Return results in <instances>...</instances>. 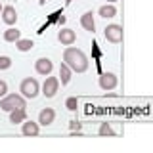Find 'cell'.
<instances>
[{
    "label": "cell",
    "instance_id": "ba28073f",
    "mask_svg": "<svg viewBox=\"0 0 153 153\" xmlns=\"http://www.w3.org/2000/svg\"><path fill=\"white\" fill-rule=\"evenodd\" d=\"M57 40H59L63 46H71L76 40V35H75L73 29H61V31L57 33Z\"/></svg>",
    "mask_w": 153,
    "mask_h": 153
},
{
    "label": "cell",
    "instance_id": "d6986e66",
    "mask_svg": "<svg viewBox=\"0 0 153 153\" xmlns=\"http://www.w3.org/2000/svg\"><path fill=\"white\" fill-rule=\"evenodd\" d=\"M10 67H12V59L8 56H0V71L10 69Z\"/></svg>",
    "mask_w": 153,
    "mask_h": 153
},
{
    "label": "cell",
    "instance_id": "4fadbf2b",
    "mask_svg": "<svg viewBox=\"0 0 153 153\" xmlns=\"http://www.w3.org/2000/svg\"><path fill=\"white\" fill-rule=\"evenodd\" d=\"M23 121H27V113H25V109H13V111H10V123H13V124H19Z\"/></svg>",
    "mask_w": 153,
    "mask_h": 153
},
{
    "label": "cell",
    "instance_id": "7c38bea8",
    "mask_svg": "<svg viewBox=\"0 0 153 153\" xmlns=\"http://www.w3.org/2000/svg\"><path fill=\"white\" fill-rule=\"evenodd\" d=\"M38 123H33V121H23V128H21V132L25 134V136H36L38 134Z\"/></svg>",
    "mask_w": 153,
    "mask_h": 153
},
{
    "label": "cell",
    "instance_id": "9a60e30c",
    "mask_svg": "<svg viewBox=\"0 0 153 153\" xmlns=\"http://www.w3.org/2000/svg\"><path fill=\"white\" fill-rule=\"evenodd\" d=\"M100 16H102L103 19H111V17H115L117 16V8L113 6V4H105V6H102L100 8Z\"/></svg>",
    "mask_w": 153,
    "mask_h": 153
},
{
    "label": "cell",
    "instance_id": "cb8c5ba5",
    "mask_svg": "<svg viewBox=\"0 0 153 153\" xmlns=\"http://www.w3.org/2000/svg\"><path fill=\"white\" fill-rule=\"evenodd\" d=\"M107 2H117V0H107Z\"/></svg>",
    "mask_w": 153,
    "mask_h": 153
},
{
    "label": "cell",
    "instance_id": "ac0fdd59",
    "mask_svg": "<svg viewBox=\"0 0 153 153\" xmlns=\"http://www.w3.org/2000/svg\"><path fill=\"white\" fill-rule=\"evenodd\" d=\"M100 134H102V136H113V128L111 126H109V124L107 123H102V124H100Z\"/></svg>",
    "mask_w": 153,
    "mask_h": 153
},
{
    "label": "cell",
    "instance_id": "2e32d148",
    "mask_svg": "<svg viewBox=\"0 0 153 153\" xmlns=\"http://www.w3.org/2000/svg\"><path fill=\"white\" fill-rule=\"evenodd\" d=\"M19 38H21V31H17V29H8V31H4V40L6 42H17Z\"/></svg>",
    "mask_w": 153,
    "mask_h": 153
},
{
    "label": "cell",
    "instance_id": "5bb4252c",
    "mask_svg": "<svg viewBox=\"0 0 153 153\" xmlns=\"http://www.w3.org/2000/svg\"><path fill=\"white\" fill-rule=\"evenodd\" d=\"M71 73H73V69H71L67 63H61L59 65V80H61V84H69Z\"/></svg>",
    "mask_w": 153,
    "mask_h": 153
},
{
    "label": "cell",
    "instance_id": "52a82bcc",
    "mask_svg": "<svg viewBox=\"0 0 153 153\" xmlns=\"http://www.w3.org/2000/svg\"><path fill=\"white\" fill-rule=\"evenodd\" d=\"M115 86H117V75H113V73L100 75V88L102 90H113Z\"/></svg>",
    "mask_w": 153,
    "mask_h": 153
},
{
    "label": "cell",
    "instance_id": "e0dca14e",
    "mask_svg": "<svg viewBox=\"0 0 153 153\" xmlns=\"http://www.w3.org/2000/svg\"><path fill=\"white\" fill-rule=\"evenodd\" d=\"M16 48L19 52H29L33 48V40H29V38H19L16 42Z\"/></svg>",
    "mask_w": 153,
    "mask_h": 153
},
{
    "label": "cell",
    "instance_id": "3957f363",
    "mask_svg": "<svg viewBox=\"0 0 153 153\" xmlns=\"http://www.w3.org/2000/svg\"><path fill=\"white\" fill-rule=\"evenodd\" d=\"M38 90H40V86H38V80L36 79H23L21 84H19V92L21 96H25V98H36L38 96Z\"/></svg>",
    "mask_w": 153,
    "mask_h": 153
},
{
    "label": "cell",
    "instance_id": "ffe728a7",
    "mask_svg": "<svg viewBox=\"0 0 153 153\" xmlns=\"http://www.w3.org/2000/svg\"><path fill=\"white\" fill-rule=\"evenodd\" d=\"M65 107L69 109V111H75V109L79 107V102H76V98H67V102H65Z\"/></svg>",
    "mask_w": 153,
    "mask_h": 153
},
{
    "label": "cell",
    "instance_id": "277c9868",
    "mask_svg": "<svg viewBox=\"0 0 153 153\" xmlns=\"http://www.w3.org/2000/svg\"><path fill=\"white\" fill-rule=\"evenodd\" d=\"M57 88H59V79L57 76H46L44 84H42V94H44V98H54Z\"/></svg>",
    "mask_w": 153,
    "mask_h": 153
},
{
    "label": "cell",
    "instance_id": "603a6c76",
    "mask_svg": "<svg viewBox=\"0 0 153 153\" xmlns=\"http://www.w3.org/2000/svg\"><path fill=\"white\" fill-rule=\"evenodd\" d=\"M40 4H46V0H40Z\"/></svg>",
    "mask_w": 153,
    "mask_h": 153
},
{
    "label": "cell",
    "instance_id": "7a4b0ae2",
    "mask_svg": "<svg viewBox=\"0 0 153 153\" xmlns=\"http://www.w3.org/2000/svg\"><path fill=\"white\" fill-rule=\"evenodd\" d=\"M27 102H25V96H19V94H6L2 100H0V109L2 111H13V109H25Z\"/></svg>",
    "mask_w": 153,
    "mask_h": 153
},
{
    "label": "cell",
    "instance_id": "7402d4cb",
    "mask_svg": "<svg viewBox=\"0 0 153 153\" xmlns=\"http://www.w3.org/2000/svg\"><path fill=\"white\" fill-rule=\"evenodd\" d=\"M71 130H80V123H76V121H71Z\"/></svg>",
    "mask_w": 153,
    "mask_h": 153
},
{
    "label": "cell",
    "instance_id": "8992f818",
    "mask_svg": "<svg viewBox=\"0 0 153 153\" xmlns=\"http://www.w3.org/2000/svg\"><path fill=\"white\" fill-rule=\"evenodd\" d=\"M52 69H54V63H52V59H48V57H40V59L35 61V71L42 76H48L52 73Z\"/></svg>",
    "mask_w": 153,
    "mask_h": 153
},
{
    "label": "cell",
    "instance_id": "8fae6325",
    "mask_svg": "<svg viewBox=\"0 0 153 153\" xmlns=\"http://www.w3.org/2000/svg\"><path fill=\"white\" fill-rule=\"evenodd\" d=\"M80 25H82L88 33H94L96 31V21H94V13L92 12H86L82 13V17H80Z\"/></svg>",
    "mask_w": 153,
    "mask_h": 153
},
{
    "label": "cell",
    "instance_id": "9c48e42d",
    "mask_svg": "<svg viewBox=\"0 0 153 153\" xmlns=\"http://www.w3.org/2000/svg\"><path fill=\"white\" fill-rule=\"evenodd\" d=\"M56 119V111L52 107H46L42 109L40 113H38V124H42V126H48V124H52Z\"/></svg>",
    "mask_w": 153,
    "mask_h": 153
},
{
    "label": "cell",
    "instance_id": "30bf717a",
    "mask_svg": "<svg viewBox=\"0 0 153 153\" xmlns=\"http://www.w3.org/2000/svg\"><path fill=\"white\" fill-rule=\"evenodd\" d=\"M2 21L6 23V25H16L17 21V12L13 6H4L2 8Z\"/></svg>",
    "mask_w": 153,
    "mask_h": 153
},
{
    "label": "cell",
    "instance_id": "5b68a950",
    "mask_svg": "<svg viewBox=\"0 0 153 153\" xmlns=\"http://www.w3.org/2000/svg\"><path fill=\"white\" fill-rule=\"evenodd\" d=\"M105 38H107L109 42H113V44H119V42H123V27L121 25H107L105 27Z\"/></svg>",
    "mask_w": 153,
    "mask_h": 153
},
{
    "label": "cell",
    "instance_id": "484cf974",
    "mask_svg": "<svg viewBox=\"0 0 153 153\" xmlns=\"http://www.w3.org/2000/svg\"><path fill=\"white\" fill-rule=\"evenodd\" d=\"M67 2H71V0H67Z\"/></svg>",
    "mask_w": 153,
    "mask_h": 153
},
{
    "label": "cell",
    "instance_id": "d4e9b609",
    "mask_svg": "<svg viewBox=\"0 0 153 153\" xmlns=\"http://www.w3.org/2000/svg\"><path fill=\"white\" fill-rule=\"evenodd\" d=\"M0 12H2V6H0Z\"/></svg>",
    "mask_w": 153,
    "mask_h": 153
},
{
    "label": "cell",
    "instance_id": "6da1fadb",
    "mask_svg": "<svg viewBox=\"0 0 153 153\" xmlns=\"http://www.w3.org/2000/svg\"><path fill=\"white\" fill-rule=\"evenodd\" d=\"M63 63H67L73 69V73H84L88 69V57L82 50L73 46H67L63 52Z\"/></svg>",
    "mask_w": 153,
    "mask_h": 153
},
{
    "label": "cell",
    "instance_id": "44dd1931",
    "mask_svg": "<svg viewBox=\"0 0 153 153\" xmlns=\"http://www.w3.org/2000/svg\"><path fill=\"white\" fill-rule=\"evenodd\" d=\"M6 94H8V84L4 80H0V98H4Z\"/></svg>",
    "mask_w": 153,
    "mask_h": 153
}]
</instances>
